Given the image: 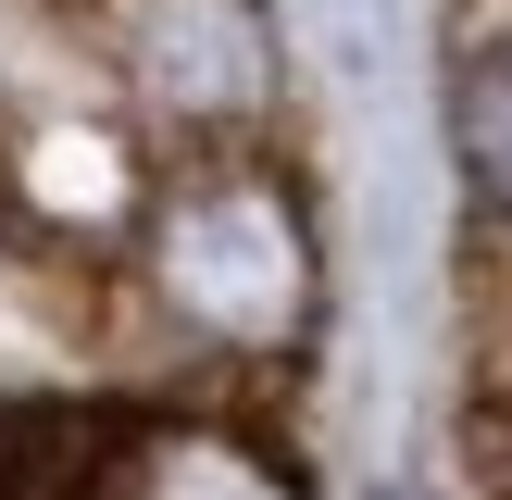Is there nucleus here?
Here are the masks:
<instances>
[{
  "mask_svg": "<svg viewBox=\"0 0 512 500\" xmlns=\"http://www.w3.org/2000/svg\"><path fill=\"white\" fill-rule=\"evenodd\" d=\"M138 288L188 338L238 350V363H288L313 338V225H300L288 175L250 163L238 138H188L175 163H150Z\"/></svg>",
  "mask_w": 512,
  "mask_h": 500,
  "instance_id": "obj_1",
  "label": "nucleus"
},
{
  "mask_svg": "<svg viewBox=\"0 0 512 500\" xmlns=\"http://www.w3.org/2000/svg\"><path fill=\"white\" fill-rule=\"evenodd\" d=\"M88 38L138 75V100L175 138H238L263 113L275 63H263V0H100Z\"/></svg>",
  "mask_w": 512,
  "mask_h": 500,
  "instance_id": "obj_2",
  "label": "nucleus"
},
{
  "mask_svg": "<svg viewBox=\"0 0 512 500\" xmlns=\"http://www.w3.org/2000/svg\"><path fill=\"white\" fill-rule=\"evenodd\" d=\"M100 500H300V475L275 450L225 438V425H138V413H113Z\"/></svg>",
  "mask_w": 512,
  "mask_h": 500,
  "instance_id": "obj_3",
  "label": "nucleus"
},
{
  "mask_svg": "<svg viewBox=\"0 0 512 500\" xmlns=\"http://www.w3.org/2000/svg\"><path fill=\"white\" fill-rule=\"evenodd\" d=\"M450 150H463L475 213L512 225V38H463L450 50Z\"/></svg>",
  "mask_w": 512,
  "mask_h": 500,
  "instance_id": "obj_4",
  "label": "nucleus"
},
{
  "mask_svg": "<svg viewBox=\"0 0 512 500\" xmlns=\"http://www.w3.org/2000/svg\"><path fill=\"white\" fill-rule=\"evenodd\" d=\"M25 13H50V25H75V38H88V13H100V0H25Z\"/></svg>",
  "mask_w": 512,
  "mask_h": 500,
  "instance_id": "obj_5",
  "label": "nucleus"
}]
</instances>
